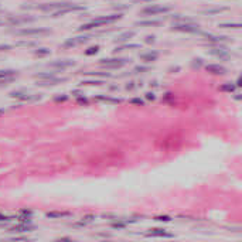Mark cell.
<instances>
[{
    "label": "cell",
    "instance_id": "obj_1",
    "mask_svg": "<svg viewBox=\"0 0 242 242\" xmlns=\"http://www.w3.org/2000/svg\"><path fill=\"white\" fill-rule=\"evenodd\" d=\"M101 64L105 65L106 68H119V67L126 64V60H109V61L102 60Z\"/></svg>",
    "mask_w": 242,
    "mask_h": 242
},
{
    "label": "cell",
    "instance_id": "obj_2",
    "mask_svg": "<svg viewBox=\"0 0 242 242\" xmlns=\"http://www.w3.org/2000/svg\"><path fill=\"white\" fill-rule=\"evenodd\" d=\"M207 70L212 74H225V70L219 65H210V67H207Z\"/></svg>",
    "mask_w": 242,
    "mask_h": 242
},
{
    "label": "cell",
    "instance_id": "obj_3",
    "mask_svg": "<svg viewBox=\"0 0 242 242\" xmlns=\"http://www.w3.org/2000/svg\"><path fill=\"white\" fill-rule=\"evenodd\" d=\"M143 58H145V60H147V62H149V61L155 60V58H156V55H147V57H143Z\"/></svg>",
    "mask_w": 242,
    "mask_h": 242
}]
</instances>
